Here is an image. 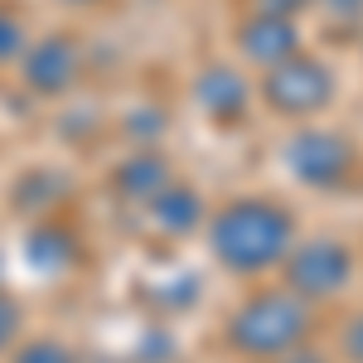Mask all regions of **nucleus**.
<instances>
[{
  "label": "nucleus",
  "mask_w": 363,
  "mask_h": 363,
  "mask_svg": "<svg viewBox=\"0 0 363 363\" xmlns=\"http://www.w3.org/2000/svg\"><path fill=\"white\" fill-rule=\"evenodd\" d=\"M296 242L291 213L272 199H238L208 223V247L238 277H262L286 262V252Z\"/></svg>",
  "instance_id": "nucleus-1"
},
{
  "label": "nucleus",
  "mask_w": 363,
  "mask_h": 363,
  "mask_svg": "<svg viewBox=\"0 0 363 363\" xmlns=\"http://www.w3.org/2000/svg\"><path fill=\"white\" fill-rule=\"evenodd\" d=\"M310 335V310L291 291H257L247 306L228 320V344L257 363L291 359Z\"/></svg>",
  "instance_id": "nucleus-2"
},
{
  "label": "nucleus",
  "mask_w": 363,
  "mask_h": 363,
  "mask_svg": "<svg viewBox=\"0 0 363 363\" xmlns=\"http://www.w3.org/2000/svg\"><path fill=\"white\" fill-rule=\"evenodd\" d=\"M267 102L286 116H306V112H320L330 97H335V78L320 58H306V54H291L267 68Z\"/></svg>",
  "instance_id": "nucleus-3"
},
{
  "label": "nucleus",
  "mask_w": 363,
  "mask_h": 363,
  "mask_svg": "<svg viewBox=\"0 0 363 363\" xmlns=\"http://www.w3.org/2000/svg\"><path fill=\"white\" fill-rule=\"evenodd\" d=\"M349 272H354V257L335 238H315L306 247L286 252V281H291V296H301V301H330V296H339Z\"/></svg>",
  "instance_id": "nucleus-4"
},
{
  "label": "nucleus",
  "mask_w": 363,
  "mask_h": 363,
  "mask_svg": "<svg viewBox=\"0 0 363 363\" xmlns=\"http://www.w3.org/2000/svg\"><path fill=\"white\" fill-rule=\"evenodd\" d=\"M286 160L296 169V179H306L315 189H335L354 169V145L344 136H335V131H301V136L291 140Z\"/></svg>",
  "instance_id": "nucleus-5"
},
{
  "label": "nucleus",
  "mask_w": 363,
  "mask_h": 363,
  "mask_svg": "<svg viewBox=\"0 0 363 363\" xmlns=\"http://www.w3.org/2000/svg\"><path fill=\"white\" fill-rule=\"evenodd\" d=\"M78 63H83L78 44L63 39V34H49V39H39L25 54V83L34 92H63V87L78 78Z\"/></svg>",
  "instance_id": "nucleus-6"
},
{
  "label": "nucleus",
  "mask_w": 363,
  "mask_h": 363,
  "mask_svg": "<svg viewBox=\"0 0 363 363\" xmlns=\"http://www.w3.org/2000/svg\"><path fill=\"white\" fill-rule=\"evenodd\" d=\"M247 97H252L247 78H242L233 63H208L194 78V102L213 116V121H238V116L247 112Z\"/></svg>",
  "instance_id": "nucleus-7"
},
{
  "label": "nucleus",
  "mask_w": 363,
  "mask_h": 363,
  "mask_svg": "<svg viewBox=\"0 0 363 363\" xmlns=\"http://www.w3.org/2000/svg\"><path fill=\"white\" fill-rule=\"evenodd\" d=\"M238 49H242V58H247V63L272 68V63H281V58L301 54V34H296V25H291L286 15H257V20H247V25H242Z\"/></svg>",
  "instance_id": "nucleus-8"
},
{
  "label": "nucleus",
  "mask_w": 363,
  "mask_h": 363,
  "mask_svg": "<svg viewBox=\"0 0 363 363\" xmlns=\"http://www.w3.org/2000/svg\"><path fill=\"white\" fill-rule=\"evenodd\" d=\"M199 218H203V199H199L189 184H174V179H169L165 189L150 199V223L160 228L165 238H184V233H194Z\"/></svg>",
  "instance_id": "nucleus-9"
},
{
  "label": "nucleus",
  "mask_w": 363,
  "mask_h": 363,
  "mask_svg": "<svg viewBox=\"0 0 363 363\" xmlns=\"http://www.w3.org/2000/svg\"><path fill=\"white\" fill-rule=\"evenodd\" d=\"M25 252H29V267H34V272L54 277V272H68V267L78 262V238H73L68 228H58V223H39V228H29Z\"/></svg>",
  "instance_id": "nucleus-10"
},
{
  "label": "nucleus",
  "mask_w": 363,
  "mask_h": 363,
  "mask_svg": "<svg viewBox=\"0 0 363 363\" xmlns=\"http://www.w3.org/2000/svg\"><path fill=\"white\" fill-rule=\"evenodd\" d=\"M165 184H169V169L160 155H131L126 165L116 169V189L126 199H136V203H150Z\"/></svg>",
  "instance_id": "nucleus-11"
},
{
  "label": "nucleus",
  "mask_w": 363,
  "mask_h": 363,
  "mask_svg": "<svg viewBox=\"0 0 363 363\" xmlns=\"http://www.w3.org/2000/svg\"><path fill=\"white\" fill-rule=\"evenodd\" d=\"M15 363H78V354L63 339H29L25 349L15 354Z\"/></svg>",
  "instance_id": "nucleus-12"
},
{
  "label": "nucleus",
  "mask_w": 363,
  "mask_h": 363,
  "mask_svg": "<svg viewBox=\"0 0 363 363\" xmlns=\"http://www.w3.org/2000/svg\"><path fill=\"white\" fill-rule=\"evenodd\" d=\"M15 335H20V306L0 291V349H10V344H15Z\"/></svg>",
  "instance_id": "nucleus-13"
},
{
  "label": "nucleus",
  "mask_w": 363,
  "mask_h": 363,
  "mask_svg": "<svg viewBox=\"0 0 363 363\" xmlns=\"http://www.w3.org/2000/svg\"><path fill=\"white\" fill-rule=\"evenodd\" d=\"M20 44H25V34H20V20H15V15H5V10H0V58L20 54Z\"/></svg>",
  "instance_id": "nucleus-14"
},
{
  "label": "nucleus",
  "mask_w": 363,
  "mask_h": 363,
  "mask_svg": "<svg viewBox=\"0 0 363 363\" xmlns=\"http://www.w3.org/2000/svg\"><path fill=\"white\" fill-rule=\"evenodd\" d=\"M344 349H349V359H359L363 363V315L344 330Z\"/></svg>",
  "instance_id": "nucleus-15"
},
{
  "label": "nucleus",
  "mask_w": 363,
  "mask_h": 363,
  "mask_svg": "<svg viewBox=\"0 0 363 363\" xmlns=\"http://www.w3.org/2000/svg\"><path fill=\"white\" fill-rule=\"evenodd\" d=\"M301 5H306V0H257V10H262V15H286V20H291Z\"/></svg>",
  "instance_id": "nucleus-16"
},
{
  "label": "nucleus",
  "mask_w": 363,
  "mask_h": 363,
  "mask_svg": "<svg viewBox=\"0 0 363 363\" xmlns=\"http://www.w3.org/2000/svg\"><path fill=\"white\" fill-rule=\"evenodd\" d=\"M320 5H330L335 15H359L363 10V0H320Z\"/></svg>",
  "instance_id": "nucleus-17"
},
{
  "label": "nucleus",
  "mask_w": 363,
  "mask_h": 363,
  "mask_svg": "<svg viewBox=\"0 0 363 363\" xmlns=\"http://www.w3.org/2000/svg\"><path fill=\"white\" fill-rule=\"evenodd\" d=\"M78 5H87V0H78Z\"/></svg>",
  "instance_id": "nucleus-18"
}]
</instances>
